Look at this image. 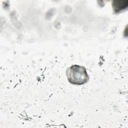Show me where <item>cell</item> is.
Listing matches in <instances>:
<instances>
[{"mask_svg": "<svg viewBox=\"0 0 128 128\" xmlns=\"http://www.w3.org/2000/svg\"><path fill=\"white\" fill-rule=\"evenodd\" d=\"M68 82L73 84L82 85L88 82V74L84 66L74 64L69 67L66 71Z\"/></svg>", "mask_w": 128, "mask_h": 128, "instance_id": "obj_1", "label": "cell"}, {"mask_svg": "<svg viewBox=\"0 0 128 128\" xmlns=\"http://www.w3.org/2000/svg\"><path fill=\"white\" fill-rule=\"evenodd\" d=\"M112 7L114 12H118L126 8L128 6V0H114L112 2Z\"/></svg>", "mask_w": 128, "mask_h": 128, "instance_id": "obj_2", "label": "cell"}]
</instances>
